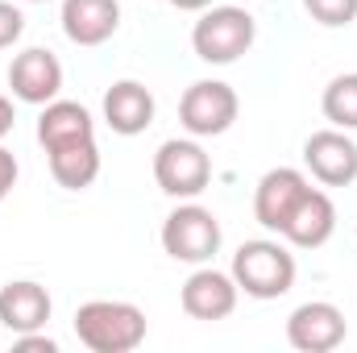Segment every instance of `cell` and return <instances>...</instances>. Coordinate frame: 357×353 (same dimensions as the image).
<instances>
[{
	"label": "cell",
	"instance_id": "6",
	"mask_svg": "<svg viewBox=\"0 0 357 353\" xmlns=\"http://www.w3.org/2000/svg\"><path fill=\"white\" fill-rule=\"evenodd\" d=\"M237 112H241V100L225 80H195L178 100V121H183V129L191 137H220V133H229Z\"/></svg>",
	"mask_w": 357,
	"mask_h": 353
},
{
	"label": "cell",
	"instance_id": "15",
	"mask_svg": "<svg viewBox=\"0 0 357 353\" xmlns=\"http://www.w3.org/2000/svg\"><path fill=\"white\" fill-rule=\"evenodd\" d=\"M59 21L75 46H104L121 29V4L116 0H63Z\"/></svg>",
	"mask_w": 357,
	"mask_h": 353
},
{
	"label": "cell",
	"instance_id": "23",
	"mask_svg": "<svg viewBox=\"0 0 357 353\" xmlns=\"http://www.w3.org/2000/svg\"><path fill=\"white\" fill-rule=\"evenodd\" d=\"M13 129H17V108H13V100L0 91V142H4Z\"/></svg>",
	"mask_w": 357,
	"mask_h": 353
},
{
	"label": "cell",
	"instance_id": "13",
	"mask_svg": "<svg viewBox=\"0 0 357 353\" xmlns=\"http://www.w3.org/2000/svg\"><path fill=\"white\" fill-rule=\"evenodd\" d=\"M154 91L137 80H116L112 88L104 91V125L121 137H137L154 125Z\"/></svg>",
	"mask_w": 357,
	"mask_h": 353
},
{
	"label": "cell",
	"instance_id": "14",
	"mask_svg": "<svg viewBox=\"0 0 357 353\" xmlns=\"http://www.w3.org/2000/svg\"><path fill=\"white\" fill-rule=\"evenodd\" d=\"M54 312V299L42 283L33 278H13L0 287V324L17 337V333H33V329H46Z\"/></svg>",
	"mask_w": 357,
	"mask_h": 353
},
{
	"label": "cell",
	"instance_id": "7",
	"mask_svg": "<svg viewBox=\"0 0 357 353\" xmlns=\"http://www.w3.org/2000/svg\"><path fill=\"white\" fill-rule=\"evenodd\" d=\"M345 312L328 299H307L287 316V341L299 353H333L337 345H345Z\"/></svg>",
	"mask_w": 357,
	"mask_h": 353
},
{
	"label": "cell",
	"instance_id": "11",
	"mask_svg": "<svg viewBox=\"0 0 357 353\" xmlns=\"http://www.w3.org/2000/svg\"><path fill=\"white\" fill-rule=\"evenodd\" d=\"M312 187V179L295 167H274L258 179L254 187V220L266 229V233H282L287 216L295 212V204L303 200V191Z\"/></svg>",
	"mask_w": 357,
	"mask_h": 353
},
{
	"label": "cell",
	"instance_id": "25",
	"mask_svg": "<svg viewBox=\"0 0 357 353\" xmlns=\"http://www.w3.org/2000/svg\"><path fill=\"white\" fill-rule=\"evenodd\" d=\"M25 4H46V0H25Z\"/></svg>",
	"mask_w": 357,
	"mask_h": 353
},
{
	"label": "cell",
	"instance_id": "26",
	"mask_svg": "<svg viewBox=\"0 0 357 353\" xmlns=\"http://www.w3.org/2000/svg\"><path fill=\"white\" fill-rule=\"evenodd\" d=\"M237 4H250V0H237Z\"/></svg>",
	"mask_w": 357,
	"mask_h": 353
},
{
	"label": "cell",
	"instance_id": "12",
	"mask_svg": "<svg viewBox=\"0 0 357 353\" xmlns=\"http://www.w3.org/2000/svg\"><path fill=\"white\" fill-rule=\"evenodd\" d=\"M333 233H337V204H333V195L320 191V187H307L303 200L295 204V212L287 216L278 237L287 246H295V250H320Z\"/></svg>",
	"mask_w": 357,
	"mask_h": 353
},
{
	"label": "cell",
	"instance_id": "18",
	"mask_svg": "<svg viewBox=\"0 0 357 353\" xmlns=\"http://www.w3.org/2000/svg\"><path fill=\"white\" fill-rule=\"evenodd\" d=\"M320 108L333 129H357V71L333 75L320 96Z\"/></svg>",
	"mask_w": 357,
	"mask_h": 353
},
{
	"label": "cell",
	"instance_id": "8",
	"mask_svg": "<svg viewBox=\"0 0 357 353\" xmlns=\"http://www.w3.org/2000/svg\"><path fill=\"white\" fill-rule=\"evenodd\" d=\"M237 299H241V287L229 270H216V266H195L178 291V303L191 320H229L237 312Z\"/></svg>",
	"mask_w": 357,
	"mask_h": 353
},
{
	"label": "cell",
	"instance_id": "20",
	"mask_svg": "<svg viewBox=\"0 0 357 353\" xmlns=\"http://www.w3.org/2000/svg\"><path fill=\"white\" fill-rule=\"evenodd\" d=\"M25 33V13L13 4V0H0V50L17 46Z\"/></svg>",
	"mask_w": 357,
	"mask_h": 353
},
{
	"label": "cell",
	"instance_id": "4",
	"mask_svg": "<svg viewBox=\"0 0 357 353\" xmlns=\"http://www.w3.org/2000/svg\"><path fill=\"white\" fill-rule=\"evenodd\" d=\"M158 237H162L167 258L187 262V266L212 262V258L220 254V241H225L216 212L204 208V204H195V200H183V204H178L175 212L162 220V233H158Z\"/></svg>",
	"mask_w": 357,
	"mask_h": 353
},
{
	"label": "cell",
	"instance_id": "10",
	"mask_svg": "<svg viewBox=\"0 0 357 353\" xmlns=\"http://www.w3.org/2000/svg\"><path fill=\"white\" fill-rule=\"evenodd\" d=\"M8 88H13V96L21 104L42 108L50 100H59V91H63V63L46 46H29V50L13 54V63H8Z\"/></svg>",
	"mask_w": 357,
	"mask_h": 353
},
{
	"label": "cell",
	"instance_id": "24",
	"mask_svg": "<svg viewBox=\"0 0 357 353\" xmlns=\"http://www.w3.org/2000/svg\"><path fill=\"white\" fill-rule=\"evenodd\" d=\"M178 13H204V8H212L216 0H171Z\"/></svg>",
	"mask_w": 357,
	"mask_h": 353
},
{
	"label": "cell",
	"instance_id": "19",
	"mask_svg": "<svg viewBox=\"0 0 357 353\" xmlns=\"http://www.w3.org/2000/svg\"><path fill=\"white\" fill-rule=\"evenodd\" d=\"M303 8L324 29H345L357 21V0H303Z\"/></svg>",
	"mask_w": 357,
	"mask_h": 353
},
{
	"label": "cell",
	"instance_id": "21",
	"mask_svg": "<svg viewBox=\"0 0 357 353\" xmlns=\"http://www.w3.org/2000/svg\"><path fill=\"white\" fill-rule=\"evenodd\" d=\"M13 350L17 353H59V341L46 337L42 329H33V333H17L13 337Z\"/></svg>",
	"mask_w": 357,
	"mask_h": 353
},
{
	"label": "cell",
	"instance_id": "3",
	"mask_svg": "<svg viewBox=\"0 0 357 353\" xmlns=\"http://www.w3.org/2000/svg\"><path fill=\"white\" fill-rule=\"evenodd\" d=\"M254 38H258V21L237 0L204 8L199 21L191 25V50L199 63H212V67H229L241 54H250Z\"/></svg>",
	"mask_w": 357,
	"mask_h": 353
},
{
	"label": "cell",
	"instance_id": "5",
	"mask_svg": "<svg viewBox=\"0 0 357 353\" xmlns=\"http://www.w3.org/2000/svg\"><path fill=\"white\" fill-rule=\"evenodd\" d=\"M154 183L171 200H195L212 183V158L199 137H171L154 154Z\"/></svg>",
	"mask_w": 357,
	"mask_h": 353
},
{
	"label": "cell",
	"instance_id": "1",
	"mask_svg": "<svg viewBox=\"0 0 357 353\" xmlns=\"http://www.w3.org/2000/svg\"><path fill=\"white\" fill-rule=\"evenodd\" d=\"M75 337L91 353H133L146 341V312L129 299H88L75 308Z\"/></svg>",
	"mask_w": 357,
	"mask_h": 353
},
{
	"label": "cell",
	"instance_id": "22",
	"mask_svg": "<svg viewBox=\"0 0 357 353\" xmlns=\"http://www.w3.org/2000/svg\"><path fill=\"white\" fill-rule=\"evenodd\" d=\"M17 175H21V167H17L13 150H4V146H0V204H4V200H8V191L17 187Z\"/></svg>",
	"mask_w": 357,
	"mask_h": 353
},
{
	"label": "cell",
	"instance_id": "17",
	"mask_svg": "<svg viewBox=\"0 0 357 353\" xmlns=\"http://www.w3.org/2000/svg\"><path fill=\"white\" fill-rule=\"evenodd\" d=\"M46 158H50L54 183L67 187V191H84V187H91L100 179V146H96V137L75 142V146H59Z\"/></svg>",
	"mask_w": 357,
	"mask_h": 353
},
{
	"label": "cell",
	"instance_id": "9",
	"mask_svg": "<svg viewBox=\"0 0 357 353\" xmlns=\"http://www.w3.org/2000/svg\"><path fill=\"white\" fill-rule=\"evenodd\" d=\"M303 167L320 187H349L357 179V142L349 129H316L303 142Z\"/></svg>",
	"mask_w": 357,
	"mask_h": 353
},
{
	"label": "cell",
	"instance_id": "2",
	"mask_svg": "<svg viewBox=\"0 0 357 353\" xmlns=\"http://www.w3.org/2000/svg\"><path fill=\"white\" fill-rule=\"evenodd\" d=\"M229 274L237 278V287L250 295V299H282L291 287H295V254L282 237H254V241H241Z\"/></svg>",
	"mask_w": 357,
	"mask_h": 353
},
{
	"label": "cell",
	"instance_id": "16",
	"mask_svg": "<svg viewBox=\"0 0 357 353\" xmlns=\"http://www.w3.org/2000/svg\"><path fill=\"white\" fill-rule=\"evenodd\" d=\"M96 137V121L84 104L75 100H50L42 104V117H38V146L50 154L59 146H75V142H88Z\"/></svg>",
	"mask_w": 357,
	"mask_h": 353
}]
</instances>
